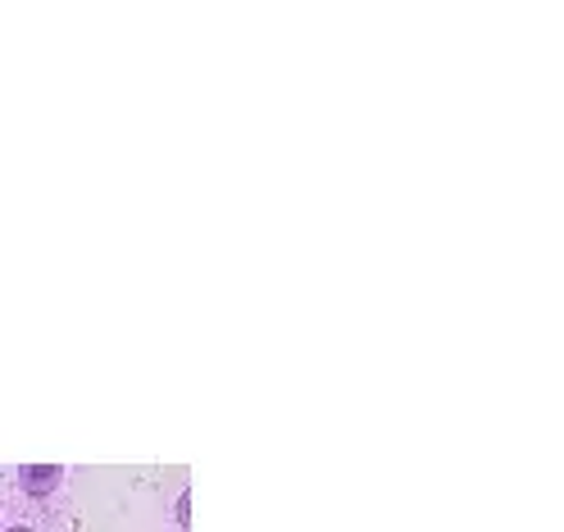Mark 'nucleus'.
Listing matches in <instances>:
<instances>
[{
	"mask_svg": "<svg viewBox=\"0 0 564 532\" xmlns=\"http://www.w3.org/2000/svg\"><path fill=\"white\" fill-rule=\"evenodd\" d=\"M19 482H23L28 496H46V491L59 487V469H55V465H32V469L19 474Z\"/></svg>",
	"mask_w": 564,
	"mask_h": 532,
	"instance_id": "f257e3e1",
	"label": "nucleus"
},
{
	"mask_svg": "<svg viewBox=\"0 0 564 532\" xmlns=\"http://www.w3.org/2000/svg\"><path fill=\"white\" fill-rule=\"evenodd\" d=\"M10 532H32V528H10Z\"/></svg>",
	"mask_w": 564,
	"mask_h": 532,
	"instance_id": "f03ea898",
	"label": "nucleus"
}]
</instances>
